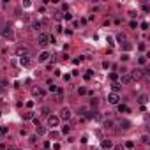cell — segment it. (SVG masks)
Segmentation results:
<instances>
[{
  "label": "cell",
  "instance_id": "36",
  "mask_svg": "<svg viewBox=\"0 0 150 150\" xmlns=\"http://www.w3.org/2000/svg\"><path fill=\"white\" fill-rule=\"evenodd\" d=\"M90 78H92V71H88V72L85 74V80H90Z\"/></svg>",
  "mask_w": 150,
  "mask_h": 150
},
{
  "label": "cell",
  "instance_id": "5",
  "mask_svg": "<svg viewBox=\"0 0 150 150\" xmlns=\"http://www.w3.org/2000/svg\"><path fill=\"white\" fill-rule=\"evenodd\" d=\"M32 95H34V97H37V99H44L46 92L41 88V87H35V88H32Z\"/></svg>",
  "mask_w": 150,
  "mask_h": 150
},
{
  "label": "cell",
  "instance_id": "4",
  "mask_svg": "<svg viewBox=\"0 0 150 150\" xmlns=\"http://www.w3.org/2000/svg\"><path fill=\"white\" fill-rule=\"evenodd\" d=\"M58 124H60V118L57 115H50L48 117V127H58Z\"/></svg>",
  "mask_w": 150,
  "mask_h": 150
},
{
  "label": "cell",
  "instance_id": "27",
  "mask_svg": "<svg viewBox=\"0 0 150 150\" xmlns=\"http://www.w3.org/2000/svg\"><path fill=\"white\" fill-rule=\"evenodd\" d=\"M138 64H140V65H145V64H147V57H140Z\"/></svg>",
  "mask_w": 150,
  "mask_h": 150
},
{
  "label": "cell",
  "instance_id": "28",
  "mask_svg": "<svg viewBox=\"0 0 150 150\" xmlns=\"http://www.w3.org/2000/svg\"><path fill=\"white\" fill-rule=\"evenodd\" d=\"M113 150H125V148H124L122 143H118V145H113Z\"/></svg>",
  "mask_w": 150,
  "mask_h": 150
},
{
  "label": "cell",
  "instance_id": "1",
  "mask_svg": "<svg viewBox=\"0 0 150 150\" xmlns=\"http://www.w3.org/2000/svg\"><path fill=\"white\" fill-rule=\"evenodd\" d=\"M2 37L7 39V41H14V30H12L11 25H5V27L2 28Z\"/></svg>",
  "mask_w": 150,
  "mask_h": 150
},
{
  "label": "cell",
  "instance_id": "29",
  "mask_svg": "<svg viewBox=\"0 0 150 150\" xmlns=\"http://www.w3.org/2000/svg\"><path fill=\"white\" fill-rule=\"evenodd\" d=\"M140 27H141V30H148V21H143Z\"/></svg>",
  "mask_w": 150,
  "mask_h": 150
},
{
  "label": "cell",
  "instance_id": "38",
  "mask_svg": "<svg viewBox=\"0 0 150 150\" xmlns=\"http://www.w3.org/2000/svg\"><path fill=\"white\" fill-rule=\"evenodd\" d=\"M110 78H111V80H113V81H115V80H117V78H118V76H117L115 72H111V74H110Z\"/></svg>",
  "mask_w": 150,
  "mask_h": 150
},
{
  "label": "cell",
  "instance_id": "15",
  "mask_svg": "<svg viewBox=\"0 0 150 150\" xmlns=\"http://www.w3.org/2000/svg\"><path fill=\"white\" fill-rule=\"evenodd\" d=\"M120 87H122V85H120L118 81H113V83H111V90H113V92H115V94H118Z\"/></svg>",
  "mask_w": 150,
  "mask_h": 150
},
{
  "label": "cell",
  "instance_id": "33",
  "mask_svg": "<svg viewBox=\"0 0 150 150\" xmlns=\"http://www.w3.org/2000/svg\"><path fill=\"white\" fill-rule=\"evenodd\" d=\"M48 85H50V90H51V92H55V90H57V87H55L51 81H48Z\"/></svg>",
  "mask_w": 150,
  "mask_h": 150
},
{
  "label": "cell",
  "instance_id": "2",
  "mask_svg": "<svg viewBox=\"0 0 150 150\" xmlns=\"http://www.w3.org/2000/svg\"><path fill=\"white\" fill-rule=\"evenodd\" d=\"M37 44L39 46H48L50 44V34H39V37H37Z\"/></svg>",
  "mask_w": 150,
  "mask_h": 150
},
{
  "label": "cell",
  "instance_id": "10",
  "mask_svg": "<svg viewBox=\"0 0 150 150\" xmlns=\"http://www.w3.org/2000/svg\"><path fill=\"white\" fill-rule=\"evenodd\" d=\"M58 118L69 120L71 118V110H69V108H62V110H60V117H58Z\"/></svg>",
  "mask_w": 150,
  "mask_h": 150
},
{
  "label": "cell",
  "instance_id": "13",
  "mask_svg": "<svg viewBox=\"0 0 150 150\" xmlns=\"http://www.w3.org/2000/svg\"><path fill=\"white\" fill-rule=\"evenodd\" d=\"M20 64L23 65V67H28V65H30V58H28V57H21V58H20Z\"/></svg>",
  "mask_w": 150,
  "mask_h": 150
},
{
  "label": "cell",
  "instance_id": "34",
  "mask_svg": "<svg viewBox=\"0 0 150 150\" xmlns=\"http://www.w3.org/2000/svg\"><path fill=\"white\" fill-rule=\"evenodd\" d=\"M102 67H104V69H110L111 64H110V62H102Z\"/></svg>",
  "mask_w": 150,
  "mask_h": 150
},
{
  "label": "cell",
  "instance_id": "26",
  "mask_svg": "<svg viewBox=\"0 0 150 150\" xmlns=\"http://www.w3.org/2000/svg\"><path fill=\"white\" fill-rule=\"evenodd\" d=\"M117 41H118V42H124V41H125V34H118V35H117Z\"/></svg>",
  "mask_w": 150,
  "mask_h": 150
},
{
  "label": "cell",
  "instance_id": "11",
  "mask_svg": "<svg viewBox=\"0 0 150 150\" xmlns=\"http://www.w3.org/2000/svg\"><path fill=\"white\" fill-rule=\"evenodd\" d=\"M118 125H120V129H122V131H127V129H131V122H129L127 118H122V120L118 122Z\"/></svg>",
  "mask_w": 150,
  "mask_h": 150
},
{
  "label": "cell",
  "instance_id": "16",
  "mask_svg": "<svg viewBox=\"0 0 150 150\" xmlns=\"http://www.w3.org/2000/svg\"><path fill=\"white\" fill-rule=\"evenodd\" d=\"M41 115L50 117V108H48V106H42V108H41Z\"/></svg>",
  "mask_w": 150,
  "mask_h": 150
},
{
  "label": "cell",
  "instance_id": "23",
  "mask_svg": "<svg viewBox=\"0 0 150 150\" xmlns=\"http://www.w3.org/2000/svg\"><path fill=\"white\" fill-rule=\"evenodd\" d=\"M69 131H71V125H67V124H65V125L62 127V134H69Z\"/></svg>",
  "mask_w": 150,
  "mask_h": 150
},
{
  "label": "cell",
  "instance_id": "40",
  "mask_svg": "<svg viewBox=\"0 0 150 150\" xmlns=\"http://www.w3.org/2000/svg\"><path fill=\"white\" fill-rule=\"evenodd\" d=\"M0 92H2V87H0Z\"/></svg>",
  "mask_w": 150,
  "mask_h": 150
},
{
  "label": "cell",
  "instance_id": "35",
  "mask_svg": "<svg viewBox=\"0 0 150 150\" xmlns=\"http://www.w3.org/2000/svg\"><path fill=\"white\" fill-rule=\"evenodd\" d=\"M62 18H64V20H71V18H72V16H71L69 12H65V14H64V16H62Z\"/></svg>",
  "mask_w": 150,
  "mask_h": 150
},
{
  "label": "cell",
  "instance_id": "7",
  "mask_svg": "<svg viewBox=\"0 0 150 150\" xmlns=\"http://www.w3.org/2000/svg\"><path fill=\"white\" fill-rule=\"evenodd\" d=\"M118 101H120V95H118V94H115V92L108 94V102H110V104H118Z\"/></svg>",
  "mask_w": 150,
  "mask_h": 150
},
{
  "label": "cell",
  "instance_id": "12",
  "mask_svg": "<svg viewBox=\"0 0 150 150\" xmlns=\"http://www.w3.org/2000/svg\"><path fill=\"white\" fill-rule=\"evenodd\" d=\"M101 148H113V141L111 140H108V138H106V140H102V143H101Z\"/></svg>",
  "mask_w": 150,
  "mask_h": 150
},
{
  "label": "cell",
  "instance_id": "37",
  "mask_svg": "<svg viewBox=\"0 0 150 150\" xmlns=\"http://www.w3.org/2000/svg\"><path fill=\"white\" fill-rule=\"evenodd\" d=\"M143 11H145V12H150V5H147V4H145V5H143Z\"/></svg>",
  "mask_w": 150,
  "mask_h": 150
},
{
  "label": "cell",
  "instance_id": "9",
  "mask_svg": "<svg viewBox=\"0 0 150 150\" xmlns=\"http://www.w3.org/2000/svg\"><path fill=\"white\" fill-rule=\"evenodd\" d=\"M102 127H104V131H115V122L113 120H102Z\"/></svg>",
  "mask_w": 150,
  "mask_h": 150
},
{
  "label": "cell",
  "instance_id": "6",
  "mask_svg": "<svg viewBox=\"0 0 150 150\" xmlns=\"http://www.w3.org/2000/svg\"><path fill=\"white\" fill-rule=\"evenodd\" d=\"M16 55H18V57H28V48H27V46H18V48H16Z\"/></svg>",
  "mask_w": 150,
  "mask_h": 150
},
{
  "label": "cell",
  "instance_id": "41",
  "mask_svg": "<svg viewBox=\"0 0 150 150\" xmlns=\"http://www.w3.org/2000/svg\"><path fill=\"white\" fill-rule=\"evenodd\" d=\"M92 150H94V148H92ZM95 150H99V148H95Z\"/></svg>",
  "mask_w": 150,
  "mask_h": 150
},
{
  "label": "cell",
  "instance_id": "25",
  "mask_svg": "<svg viewBox=\"0 0 150 150\" xmlns=\"http://www.w3.org/2000/svg\"><path fill=\"white\" fill-rule=\"evenodd\" d=\"M44 132H46V129H44V127H41V125H37V136H42Z\"/></svg>",
  "mask_w": 150,
  "mask_h": 150
},
{
  "label": "cell",
  "instance_id": "3",
  "mask_svg": "<svg viewBox=\"0 0 150 150\" xmlns=\"http://www.w3.org/2000/svg\"><path fill=\"white\" fill-rule=\"evenodd\" d=\"M145 71L147 69H134L131 72V78H132V80H141V78H145Z\"/></svg>",
  "mask_w": 150,
  "mask_h": 150
},
{
  "label": "cell",
  "instance_id": "22",
  "mask_svg": "<svg viewBox=\"0 0 150 150\" xmlns=\"http://www.w3.org/2000/svg\"><path fill=\"white\" fill-rule=\"evenodd\" d=\"M124 148H129V150H132V148H134V141H125Z\"/></svg>",
  "mask_w": 150,
  "mask_h": 150
},
{
  "label": "cell",
  "instance_id": "30",
  "mask_svg": "<svg viewBox=\"0 0 150 150\" xmlns=\"http://www.w3.org/2000/svg\"><path fill=\"white\" fill-rule=\"evenodd\" d=\"M28 141L30 143H35V141H37V134H32V136L28 138Z\"/></svg>",
  "mask_w": 150,
  "mask_h": 150
},
{
  "label": "cell",
  "instance_id": "17",
  "mask_svg": "<svg viewBox=\"0 0 150 150\" xmlns=\"http://www.w3.org/2000/svg\"><path fill=\"white\" fill-rule=\"evenodd\" d=\"M141 143H143V145H148L150 143V136L148 134H143V136H141Z\"/></svg>",
  "mask_w": 150,
  "mask_h": 150
},
{
  "label": "cell",
  "instance_id": "21",
  "mask_svg": "<svg viewBox=\"0 0 150 150\" xmlns=\"http://www.w3.org/2000/svg\"><path fill=\"white\" fill-rule=\"evenodd\" d=\"M7 127H5V125H0V138H2V136H5V134H7Z\"/></svg>",
  "mask_w": 150,
  "mask_h": 150
},
{
  "label": "cell",
  "instance_id": "24",
  "mask_svg": "<svg viewBox=\"0 0 150 150\" xmlns=\"http://www.w3.org/2000/svg\"><path fill=\"white\" fill-rule=\"evenodd\" d=\"M147 101H148V97H147V95H140V99H138V102H140V104H145Z\"/></svg>",
  "mask_w": 150,
  "mask_h": 150
},
{
  "label": "cell",
  "instance_id": "8",
  "mask_svg": "<svg viewBox=\"0 0 150 150\" xmlns=\"http://www.w3.org/2000/svg\"><path fill=\"white\" fill-rule=\"evenodd\" d=\"M129 83H132V78H131V74L124 72V74L120 76V85H129Z\"/></svg>",
  "mask_w": 150,
  "mask_h": 150
},
{
  "label": "cell",
  "instance_id": "39",
  "mask_svg": "<svg viewBox=\"0 0 150 150\" xmlns=\"http://www.w3.org/2000/svg\"><path fill=\"white\" fill-rule=\"evenodd\" d=\"M5 150H20V148H18V147H7Z\"/></svg>",
  "mask_w": 150,
  "mask_h": 150
},
{
  "label": "cell",
  "instance_id": "31",
  "mask_svg": "<svg viewBox=\"0 0 150 150\" xmlns=\"http://www.w3.org/2000/svg\"><path fill=\"white\" fill-rule=\"evenodd\" d=\"M97 104H99V101L95 99V97H94V99H90V106H97Z\"/></svg>",
  "mask_w": 150,
  "mask_h": 150
},
{
  "label": "cell",
  "instance_id": "32",
  "mask_svg": "<svg viewBox=\"0 0 150 150\" xmlns=\"http://www.w3.org/2000/svg\"><path fill=\"white\" fill-rule=\"evenodd\" d=\"M78 94H81V95L87 94V88H85V87H80V88H78Z\"/></svg>",
  "mask_w": 150,
  "mask_h": 150
},
{
  "label": "cell",
  "instance_id": "20",
  "mask_svg": "<svg viewBox=\"0 0 150 150\" xmlns=\"http://www.w3.org/2000/svg\"><path fill=\"white\" fill-rule=\"evenodd\" d=\"M23 118H25V120H32V118H34V113H32V111H27V113H23Z\"/></svg>",
  "mask_w": 150,
  "mask_h": 150
},
{
  "label": "cell",
  "instance_id": "19",
  "mask_svg": "<svg viewBox=\"0 0 150 150\" xmlns=\"http://www.w3.org/2000/svg\"><path fill=\"white\" fill-rule=\"evenodd\" d=\"M41 27H42L41 21H34V23H32V28H34V30H41Z\"/></svg>",
  "mask_w": 150,
  "mask_h": 150
},
{
  "label": "cell",
  "instance_id": "14",
  "mask_svg": "<svg viewBox=\"0 0 150 150\" xmlns=\"http://www.w3.org/2000/svg\"><path fill=\"white\" fill-rule=\"evenodd\" d=\"M48 58H50V53H48V51H42L39 55V62H46Z\"/></svg>",
  "mask_w": 150,
  "mask_h": 150
},
{
  "label": "cell",
  "instance_id": "18",
  "mask_svg": "<svg viewBox=\"0 0 150 150\" xmlns=\"http://www.w3.org/2000/svg\"><path fill=\"white\" fill-rule=\"evenodd\" d=\"M118 111L120 113H129V108L125 104H118Z\"/></svg>",
  "mask_w": 150,
  "mask_h": 150
}]
</instances>
